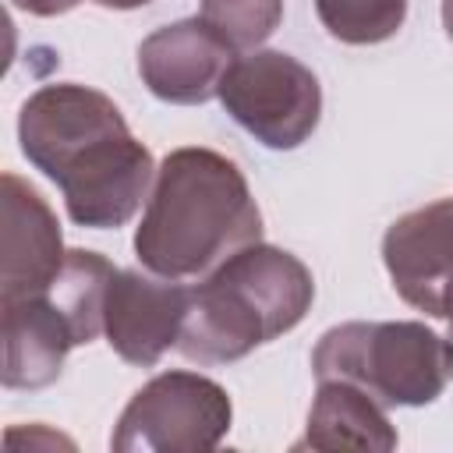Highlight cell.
Instances as JSON below:
<instances>
[{
	"label": "cell",
	"instance_id": "10",
	"mask_svg": "<svg viewBox=\"0 0 453 453\" xmlns=\"http://www.w3.org/2000/svg\"><path fill=\"white\" fill-rule=\"evenodd\" d=\"M230 64L234 50L202 18L163 25L138 46L142 85L173 106H198L219 96V81Z\"/></svg>",
	"mask_w": 453,
	"mask_h": 453
},
{
	"label": "cell",
	"instance_id": "5",
	"mask_svg": "<svg viewBox=\"0 0 453 453\" xmlns=\"http://www.w3.org/2000/svg\"><path fill=\"white\" fill-rule=\"evenodd\" d=\"M234 421L226 389L198 372H159L120 411L110 446L117 453H205Z\"/></svg>",
	"mask_w": 453,
	"mask_h": 453
},
{
	"label": "cell",
	"instance_id": "15",
	"mask_svg": "<svg viewBox=\"0 0 453 453\" xmlns=\"http://www.w3.org/2000/svg\"><path fill=\"white\" fill-rule=\"evenodd\" d=\"M198 18L234 50H258L283 21V0H202Z\"/></svg>",
	"mask_w": 453,
	"mask_h": 453
},
{
	"label": "cell",
	"instance_id": "9",
	"mask_svg": "<svg viewBox=\"0 0 453 453\" xmlns=\"http://www.w3.org/2000/svg\"><path fill=\"white\" fill-rule=\"evenodd\" d=\"M382 262L411 308L442 319V297L453 283V198L396 216L382 237Z\"/></svg>",
	"mask_w": 453,
	"mask_h": 453
},
{
	"label": "cell",
	"instance_id": "3",
	"mask_svg": "<svg viewBox=\"0 0 453 453\" xmlns=\"http://www.w3.org/2000/svg\"><path fill=\"white\" fill-rule=\"evenodd\" d=\"M311 301L315 280L297 255L262 241L248 244L191 287L177 350L198 365L241 361L290 333L311 311Z\"/></svg>",
	"mask_w": 453,
	"mask_h": 453
},
{
	"label": "cell",
	"instance_id": "14",
	"mask_svg": "<svg viewBox=\"0 0 453 453\" xmlns=\"http://www.w3.org/2000/svg\"><path fill=\"white\" fill-rule=\"evenodd\" d=\"M322 28L347 46L393 39L407 21V0H315Z\"/></svg>",
	"mask_w": 453,
	"mask_h": 453
},
{
	"label": "cell",
	"instance_id": "6",
	"mask_svg": "<svg viewBox=\"0 0 453 453\" xmlns=\"http://www.w3.org/2000/svg\"><path fill=\"white\" fill-rule=\"evenodd\" d=\"M223 110L265 149L304 145L322 117V85L308 64L283 50L234 57L219 81Z\"/></svg>",
	"mask_w": 453,
	"mask_h": 453
},
{
	"label": "cell",
	"instance_id": "20",
	"mask_svg": "<svg viewBox=\"0 0 453 453\" xmlns=\"http://www.w3.org/2000/svg\"><path fill=\"white\" fill-rule=\"evenodd\" d=\"M442 340H446V372L453 375V326H449V333Z\"/></svg>",
	"mask_w": 453,
	"mask_h": 453
},
{
	"label": "cell",
	"instance_id": "11",
	"mask_svg": "<svg viewBox=\"0 0 453 453\" xmlns=\"http://www.w3.org/2000/svg\"><path fill=\"white\" fill-rule=\"evenodd\" d=\"M4 319V389H46L60 379L64 357L78 343L71 315L53 301L50 290L0 301Z\"/></svg>",
	"mask_w": 453,
	"mask_h": 453
},
{
	"label": "cell",
	"instance_id": "4",
	"mask_svg": "<svg viewBox=\"0 0 453 453\" xmlns=\"http://www.w3.org/2000/svg\"><path fill=\"white\" fill-rule=\"evenodd\" d=\"M315 379H343L382 407H425L446 389V340L425 322H343L311 350Z\"/></svg>",
	"mask_w": 453,
	"mask_h": 453
},
{
	"label": "cell",
	"instance_id": "13",
	"mask_svg": "<svg viewBox=\"0 0 453 453\" xmlns=\"http://www.w3.org/2000/svg\"><path fill=\"white\" fill-rule=\"evenodd\" d=\"M117 265L103 258L99 251L85 248H67V258L50 283L53 301L71 315L78 329V343H92L103 333V311H106V294L113 283Z\"/></svg>",
	"mask_w": 453,
	"mask_h": 453
},
{
	"label": "cell",
	"instance_id": "7",
	"mask_svg": "<svg viewBox=\"0 0 453 453\" xmlns=\"http://www.w3.org/2000/svg\"><path fill=\"white\" fill-rule=\"evenodd\" d=\"M188 308L191 287L180 280H166L149 269H117L103 311L106 343L120 361L152 368L170 347H177Z\"/></svg>",
	"mask_w": 453,
	"mask_h": 453
},
{
	"label": "cell",
	"instance_id": "1",
	"mask_svg": "<svg viewBox=\"0 0 453 453\" xmlns=\"http://www.w3.org/2000/svg\"><path fill=\"white\" fill-rule=\"evenodd\" d=\"M18 142L25 159L60 188L71 223L88 230L124 226L156 180L152 152L127 131L120 106L78 81L35 88L21 103Z\"/></svg>",
	"mask_w": 453,
	"mask_h": 453
},
{
	"label": "cell",
	"instance_id": "12",
	"mask_svg": "<svg viewBox=\"0 0 453 453\" xmlns=\"http://www.w3.org/2000/svg\"><path fill=\"white\" fill-rule=\"evenodd\" d=\"M294 449H365L389 453L396 449V428L386 418V407L354 382L319 379L304 435Z\"/></svg>",
	"mask_w": 453,
	"mask_h": 453
},
{
	"label": "cell",
	"instance_id": "8",
	"mask_svg": "<svg viewBox=\"0 0 453 453\" xmlns=\"http://www.w3.org/2000/svg\"><path fill=\"white\" fill-rule=\"evenodd\" d=\"M0 301L50 290L67 248L46 198L18 173L0 177Z\"/></svg>",
	"mask_w": 453,
	"mask_h": 453
},
{
	"label": "cell",
	"instance_id": "18",
	"mask_svg": "<svg viewBox=\"0 0 453 453\" xmlns=\"http://www.w3.org/2000/svg\"><path fill=\"white\" fill-rule=\"evenodd\" d=\"M442 28H446V35L453 42V0H442Z\"/></svg>",
	"mask_w": 453,
	"mask_h": 453
},
{
	"label": "cell",
	"instance_id": "2",
	"mask_svg": "<svg viewBox=\"0 0 453 453\" xmlns=\"http://www.w3.org/2000/svg\"><path fill=\"white\" fill-rule=\"evenodd\" d=\"M258 241L262 212L234 159L205 145H180L163 156L134 230L142 269L166 280H202Z\"/></svg>",
	"mask_w": 453,
	"mask_h": 453
},
{
	"label": "cell",
	"instance_id": "19",
	"mask_svg": "<svg viewBox=\"0 0 453 453\" xmlns=\"http://www.w3.org/2000/svg\"><path fill=\"white\" fill-rule=\"evenodd\" d=\"M442 319L453 326V283H449V290H446V297H442Z\"/></svg>",
	"mask_w": 453,
	"mask_h": 453
},
{
	"label": "cell",
	"instance_id": "17",
	"mask_svg": "<svg viewBox=\"0 0 453 453\" xmlns=\"http://www.w3.org/2000/svg\"><path fill=\"white\" fill-rule=\"evenodd\" d=\"M92 4H99V7H106V11H134V7H145V4H152V0H92Z\"/></svg>",
	"mask_w": 453,
	"mask_h": 453
},
{
	"label": "cell",
	"instance_id": "16",
	"mask_svg": "<svg viewBox=\"0 0 453 453\" xmlns=\"http://www.w3.org/2000/svg\"><path fill=\"white\" fill-rule=\"evenodd\" d=\"M18 11L35 14V18H53V14H67L71 7H78L81 0H11Z\"/></svg>",
	"mask_w": 453,
	"mask_h": 453
}]
</instances>
